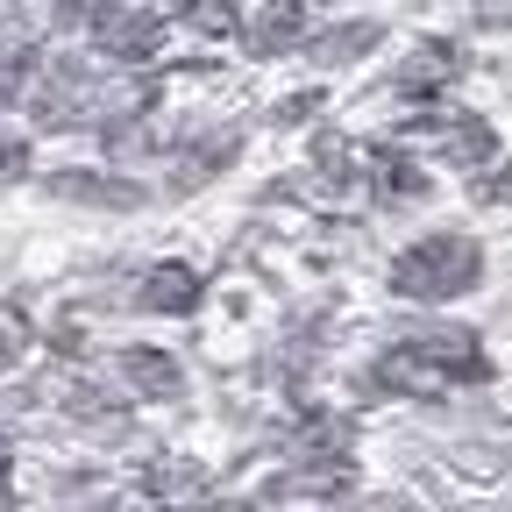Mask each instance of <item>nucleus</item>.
<instances>
[{
  "instance_id": "1",
  "label": "nucleus",
  "mask_w": 512,
  "mask_h": 512,
  "mask_svg": "<svg viewBox=\"0 0 512 512\" xmlns=\"http://www.w3.org/2000/svg\"><path fill=\"white\" fill-rule=\"evenodd\" d=\"M484 285V249L470 235H420L392 256V292L399 299H420V306H448Z\"/></svg>"
},
{
  "instance_id": "2",
  "label": "nucleus",
  "mask_w": 512,
  "mask_h": 512,
  "mask_svg": "<svg viewBox=\"0 0 512 512\" xmlns=\"http://www.w3.org/2000/svg\"><path fill=\"white\" fill-rule=\"evenodd\" d=\"M377 377L392 384V392H448V384L491 377V363H484V349L470 335H420V342H406V349L384 356Z\"/></svg>"
},
{
  "instance_id": "3",
  "label": "nucleus",
  "mask_w": 512,
  "mask_h": 512,
  "mask_svg": "<svg viewBox=\"0 0 512 512\" xmlns=\"http://www.w3.org/2000/svg\"><path fill=\"white\" fill-rule=\"evenodd\" d=\"M456 79H463V43L427 36V43H413V50H406V64H399L392 93H406V100H434V93H448Z\"/></svg>"
},
{
  "instance_id": "4",
  "label": "nucleus",
  "mask_w": 512,
  "mask_h": 512,
  "mask_svg": "<svg viewBox=\"0 0 512 512\" xmlns=\"http://www.w3.org/2000/svg\"><path fill=\"white\" fill-rule=\"evenodd\" d=\"M434 136H441V157L463 164V171H491L498 164V136H491V121H477V114H441Z\"/></svg>"
},
{
  "instance_id": "5",
  "label": "nucleus",
  "mask_w": 512,
  "mask_h": 512,
  "mask_svg": "<svg viewBox=\"0 0 512 512\" xmlns=\"http://www.w3.org/2000/svg\"><path fill=\"white\" fill-rule=\"evenodd\" d=\"M50 185V200H86V207H143V185H128V178H107V171H57L43 178Z\"/></svg>"
},
{
  "instance_id": "6",
  "label": "nucleus",
  "mask_w": 512,
  "mask_h": 512,
  "mask_svg": "<svg viewBox=\"0 0 512 512\" xmlns=\"http://www.w3.org/2000/svg\"><path fill=\"white\" fill-rule=\"evenodd\" d=\"M136 306L143 313H192L200 306V271L192 264H150L143 285H136Z\"/></svg>"
},
{
  "instance_id": "7",
  "label": "nucleus",
  "mask_w": 512,
  "mask_h": 512,
  "mask_svg": "<svg viewBox=\"0 0 512 512\" xmlns=\"http://www.w3.org/2000/svg\"><path fill=\"white\" fill-rule=\"evenodd\" d=\"M121 377L136 384L143 399H178V392H185V370H178V356H164V349H121Z\"/></svg>"
},
{
  "instance_id": "8",
  "label": "nucleus",
  "mask_w": 512,
  "mask_h": 512,
  "mask_svg": "<svg viewBox=\"0 0 512 512\" xmlns=\"http://www.w3.org/2000/svg\"><path fill=\"white\" fill-rule=\"evenodd\" d=\"M249 43L264 50V57L306 43V0H264V8H256V22H249Z\"/></svg>"
},
{
  "instance_id": "9",
  "label": "nucleus",
  "mask_w": 512,
  "mask_h": 512,
  "mask_svg": "<svg viewBox=\"0 0 512 512\" xmlns=\"http://www.w3.org/2000/svg\"><path fill=\"white\" fill-rule=\"evenodd\" d=\"M377 22H335V29H320V43H306V57L313 64H356V57H370L377 50Z\"/></svg>"
},
{
  "instance_id": "10",
  "label": "nucleus",
  "mask_w": 512,
  "mask_h": 512,
  "mask_svg": "<svg viewBox=\"0 0 512 512\" xmlns=\"http://www.w3.org/2000/svg\"><path fill=\"white\" fill-rule=\"evenodd\" d=\"M164 43V29L150 15H100V50L107 57H150Z\"/></svg>"
},
{
  "instance_id": "11",
  "label": "nucleus",
  "mask_w": 512,
  "mask_h": 512,
  "mask_svg": "<svg viewBox=\"0 0 512 512\" xmlns=\"http://www.w3.org/2000/svg\"><path fill=\"white\" fill-rule=\"evenodd\" d=\"M427 192V171L399 150H377V200H420Z\"/></svg>"
},
{
  "instance_id": "12",
  "label": "nucleus",
  "mask_w": 512,
  "mask_h": 512,
  "mask_svg": "<svg viewBox=\"0 0 512 512\" xmlns=\"http://www.w3.org/2000/svg\"><path fill=\"white\" fill-rule=\"evenodd\" d=\"M185 22L200 36H235V8H228V0H185Z\"/></svg>"
},
{
  "instance_id": "13",
  "label": "nucleus",
  "mask_w": 512,
  "mask_h": 512,
  "mask_svg": "<svg viewBox=\"0 0 512 512\" xmlns=\"http://www.w3.org/2000/svg\"><path fill=\"white\" fill-rule=\"evenodd\" d=\"M477 200L491 207V200H512V164H491V171H477Z\"/></svg>"
},
{
  "instance_id": "14",
  "label": "nucleus",
  "mask_w": 512,
  "mask_h": 512,
  "mask_svg": "<svg viewBox=\"0 0 512 512\" xmlns=\"http://www.w3.org/2000/svg\"><path fill=\"white\" fill-rule=\"evenodd\" d=\"M477 22L484 29H512V0H477Z\"/></svg>"
}]
</instances>
